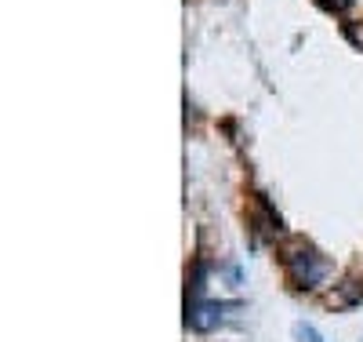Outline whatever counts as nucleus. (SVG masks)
<instances>
[{"label": "nucleus", "mask_w": 363, "mask_h": 342, "mask_svg": "<svg viewBox=\"0 0 363 342\" xmlns=\"http://www.w3.org/2000/svg\"><path fill=\"white\" fill-rule=\"evenodd\" d=\"M283 270H287L294 288L316 291L331 277V259H323L313 244H305V240H294V244L283 248Z\"/></svg>", "instance_id": "obj_1"}, {"label": "nucleus", "mask_w": 363, "mask_h": 342, "mask_svg": "<svg viewBox=\"0 0 363 342\" xmlns=\"http://www.w3.org/2000/svg\"><path fill=\"white\" fill-rule=\"evenodd\" d=\"M232 310H240V302L197 299V302H186V324H189L197 335H207V332H214V328L226 321V313H232Z\"/></svg>", "instance_id": "obj_2"}, {"label": "nucleus", "mask_w": 363, "mask_h": 342, "mask_svg": "<svg viewBox=\"0 0 363 342\" xmlns=\"http://www.w3.org/2000/svg\"><path fill=\"white\" fill-rule=\"evenodd\" d=\"M254 219L262 222V230H265V233H283V222H280V215L269 208V200H265L262 193L254 197Z\"/></svg>", "instance_id": "obj_3"}, {"label": "nucleus", "mask_w": 363, "mask_h": 342, "mask_svg": "<svg viewBox=\"0 0 363 342\" xmlns=\"http://www.w3.org/2000/svg\"><path fill=\"white\" fill-rule=\"evenodd\" d=\"M294 335L302 339V342H323V335L316 332L313 324H294Z\"/></svg>", "instance_id": "obj_4"}, {"label": "nucleus", "mask_w": 363, "mask_h": 342, "mask_svg": "<svg viewBox=\"0 0 363 342\" xmlns=\"http://www.w3.org/2000/svg\"><path fill=\"white\" fill-rule=\"evenodd\" d=\"M345 36H349L356 47H363V26H360V22H345Z\"/></svg>", "instance_id": "obj_5"}, {"label": "nucleus", "mask_w": 363, "mask_h": 342, "mask_svg": "<svg viewBox=\"0 0 363 342\" xmlns=\"http://www.w3.org/2000/svg\"><path fill=\"white\" fill-rule=\"evenodd\" d=\"M320 4H323V8H331V11H342V8L353 4V0H320Z\"/></svg>", "instance_id": "obj_6"}]
</instances>
